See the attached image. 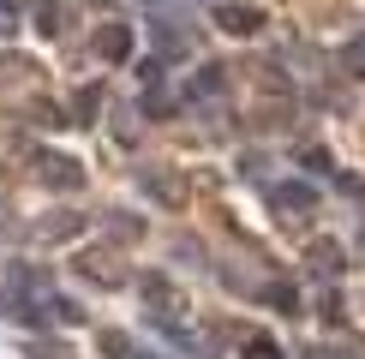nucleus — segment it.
<instances>
[{
    "label": "nucleus",
    "mask_w": 365,
    "mask_h": 359,
    "mask_svg": "<svg viewBox=\"0 0 365 359\" xmlns=\"http://www.w3.org/2000/svg\"><path fill=\"white\" fill-rule=\"evenodd\" d=\"M30 168H36V180H42L48 192H78V186H84V162L60 156V150H36Z\"/></svg>",
    "instance_id": "obj_1"
},
{
    "label": "nucleus",
    "mask_w": 365,
    "mask_h": 359,
    "mask_svg": "<svg viewBox=\"0 0 365 359\" xmlns=\"http://www.w3.org/2000/svg\"><path fill=\"white\" fill-rule=\"evenodd\" d=\"M210 24H216L222 36H257V30H264L269 19H264V12H257V6H240V0H234V6H227V0H222V6L210 12Z\"/></svg>",
    "instance_id": "obj_2"
},
{
    "label": "nucleus",
    "mask_w": 365,
    "mask_h": 359,
    "mask_svg": "<svg viewBox=\"0 0 365 359\" xmlns=\"http://www.w3.org/2000/svg\"><path fill=\"white\" fill-rule=\"evenodd\" d=\"M269 204L287 209V216H306V209H317V192L306 180H276V186H269Z\"/></svg>",
    "instance_id": "obj_3"
},
{
    "label": "nucleus",
    "mask_w": 365,
    "mask_h": 359,
    "mask_svg": "<svg viewBox=\"0 0 365 359\" xmlns=\"http://www.w3.org/2000/svg\"><path fill=\"white\" fill-rule=\"evenodd\" d=\"M78 276H90L96 288H120V281H126V269H120L114 251H84V258H78Z\"/></svg>",
    "instance_id": "obj_4"
},
{
    "label": "nucleus",
    "mask_w": 365,
    "mask_h": 359,
    "mask_svg": "<svg viewBox=\"0 0 365 359\" xmlns=\"http://www.w3.org/2000/svg\"><path fill=\"white\" fill-rule=\"evenodd\" d=\"M90 48H96L102 60H114V66L132 60V24H102L96 36H90Z\"/></svg>",
    "instance_id": "obj_5"
},
{
    "label": "nucleus",
    "mask_w": 365,
    "mask_h": 359,
    "mask_svg": "<svg viewBox=\"0 0 365 359\" xmlns=\"http://www.w3.org/2000/svg\"><path fill=\"white\" fill-rule=\"evenodd\" d=\"M138 186H144L156 204H168V209L186 204V186H180V180H168V174H156V168H138Z\"/></svg>",
    "instance_id": "obj_6"
},
{
    "label": "nucleus",
    "mask_w": 365,
    "mask_h": 359,
    "mask_svg": "<svg viewBox=\"0 0 365 359\" xmlns=\"http://www.w3.org/2000/svg\"><path fill=\"white\" fill-rule=\"evenodd\" d=\"M222 90H227V66H197L186 84V102H216Z\"/></svg>",
    "instance_id": "obj_7"
},
{
    "label": "nucleus",
    "mask_w": 365,
    "mask_h": 359,
    "mask_svg": "<svg viewBox=\"0 0 365 359\" xmlns=\"http://www.w3.org/2000/svg\"><path fill=\"white\" fill-rule=\"evenodd\" d=\"M96 348L108 353V359H156V353L144 348V341H132L126 329H102V335H96Z\"/></svg>",
    "instance_id": "obj_8"
},
{
    "label": "nucleus",
    "mask_w": 365,
    "mask_h": 359,
    "mask_svg": "<svg viewBox=\"0 0 365 359\" xmlns=\"http://www.w3.org/2000/svg\"><path fill=\"white\" fill-rule=\"evenodd\" d=\"M306 258H312V276H324V281H336L341 269H347V264H341V246H336V239H317V246L306 251Z\"/></svg>",
    "instance_id": "obj_9"
},
{
    "label": "nucleus",
    "mask_w": 365,
    "mask_h": 359,
    "mask_svg": "<svg viewBox=\"0 0 365 359\" xmlns=\"http://www.w3.org/2000/svg\"><path fill=\"white\" fill-rule=\"evenodd\" d=\"M96 108H102V84H84L78 96H72V126H90Z\"/></svg>",
    "instance_id": "obj_10"
},
{
    "label": "nucleus",
    "mask_w": 365,
    "mask_h": 359,
    "mask_svg": "<svg viewBox=\"0 0 365 359\" xmlns=\"http://www.w3.org/2000/svg\"><path fill=\"white\" fill-rule=\"evenodd\" d=\"M264 299L282 311V318H299V293H294V281H269V288H264Z\"/></svg>",
    "instance_id": "obj_11"
},
{
    "label": "nucleus",
    "mask_w": 365,
    "mask_h": 359,
    "mask_svg": "<svg viewBox=\"0 0 365 359\" xmlns=\"http://www.w3.org/2000/svg\"><path fill=\"white\" fill-rule=\"evenodd\" d=\"M108 234H114V239H144V216H126V209H108Z\"/></svg>",
    "instance_id": "obj_12"
},
{
    "label": "nucleus",
    "mask_w": 365,
    "mask_h": 359,
    "mask_svg": "<svg viewBox=\"0 0 365 359\" xmlns=\"http://www.w3.org/2000/svg\"><path fill=\"white\" fill-rule=\"evenodd\" d=\"M30 19H36L42 36H54V30H60V0H36V6H30Z\"/></svg>",
    "instance_id": "obj_13"
},
{
    "label": "nucleus",
    "mask_w": 365,
    "mask_h": 359,
    "mask_svg": "<svg viewBox=\"0 0 365 359\" xmlns=\"http://www.w3.org/2000/svg\"><path fill=\"white\" fill-rule=\"evenodd\" d=\"M30 120H36V126H42V132H60V126H72V120H66V114H60V108H54V102H36V108H30Z\"/></svg>",
    "instance_id": "obj_14"
},
{
    "label": "nucleus",
    "mask_w": 365,
    "mask_h": 359,
    "mask_svg": "<svg viewBox=\"0 0 365 359\" xmlns=\"http://www.w3.org/2000/svg\"><path fill=\"white\" fill-rule=\"evenodd\" d=\"M66 234H78V216H48L36 228V239H66Z\"/></svg>",
    "instance_id": "obj_15"
},
{
    "label": "nucleus",
    "mask_w": 365,
    "mask_h": 359,
    "mask_svg": "<svg viewBox=\"0 0 365 359\" xmlns=\"http://www.w3.org/2000/svg\"><path fill=\"white\" fill-rule=\"evenodd\" d=\"M246 359H287L276 348V335H246Z\"/></svg>",
    "instance_id": "obj_16"
},
{
    "label": "nucleus",
    "mask_w": 365,
    "mask_h": 359,
    "mask_svg": "<svg viewBox=\"0 0 365 359\" xmlns=\"http://www.w3.org/2000/svg\"><path fill=\"white\" fill-rule=\"evenodd\" d=\"M341 66L354 72V78H365V36H354V42L341 48Z\"/></svg>",
    "instance_id": "obj_17"
},
{
    "label": "nucleus",
    "mask_w": 365,
    "mask_h": 359,
    "mask_svg": "<svg viewBox=\"0 0 365 359\" xmlns=\"http://www.w3.org/2000/svg\"><path fill=\"white\" fill-rule=\"evenodd\" d=\"M150 30H156V48L168 54V60H174V54H186V36H174L168 24H150Z\"/></svg>",
    "instance_id": "obj_18"
},
{
    "label": "nucleus",
    "mask_w": 365,
    "mask_h": 359,
    "mask_svg": "<svg viewBox=\"0 0 365 359\" xmlns=\"http://www.w3.org/2000/svg\"><path fill=\"white\" fill-rule=\"evenodd\" d=\"M19 6H24V0H0V36L19 30Z\"/></svg>",
    "instance_id": "obj_19"
},
{
    "label": "nucleus",
    "mask_w": 365,
    "mask_h": 359,
    "mask_svg": "<svg viewBox=\"0 0 365 359\" xmlns=\"http://www.w3.org/2000/svg\"><path fill=\"white\" fill-rule=\"evenodd\" d=\"M299 162H306L312 174H329V168H336V162H329V150H299Z\"/></svg>",
    "instance_id": "obj_20"
},
{
    "label": "nucleus",
    "mask_w": 365,
    "mask_h": 359,
    "mask_svg": "<svg viewBox=\"0 0 365 359\" xmlns=\"http://www.w3.org/2000/svg\"><path fill=\"white\" fill-rule=\"evenodd\" d=\"M138 84H144V90L162 84V60H138Z\"/></svg>",
    "instance_id": "obj_21"
},
{
    "label": "nucleus",
    "mask_w": 365,
    "mask_h": 359,
    "mask_svg": "<svg viewBox=\"0 0 365 359\" xmlns=\"http://www.w3.org/2000/svg\"><path fill=\"white\" fill-rule=\"evenodd\" d=\"M317 311H324V323H341V318H347V311H341V299H336V293H324V299H317Z\"/></svg>",
    "instance_id": "obj_22"
},
{
    "label": "nucleus",
    "mask_w": 365,
    "mask_h": 359,
    "mask_svg": "<svg viewBox=\"0 0 365 359\" xmlns=\"http://www.w3.org/2000/svg\"><path fill=\"white\" fill-rule=\"evenodd\" d=\"M336 186L347 192V198H365V180H354V174H336Z\"/></svg>",
    "instance_id": "obj_23"
},
{
    "label": "nucleus",
    "mask_w": 365,
    "mask_h": 359,
    "mask_svg": "<svg viewBox=\"0 0 365 359\" xmlns=\"http://www.w3.org/2000/svg\"><path fill=\"white\" fill-rule=\"evenodd\" d=\"M42 359H72V353L66 348H42Z\"/></svg>",
    "instance_id": "obj_24"
}]
</instances>
